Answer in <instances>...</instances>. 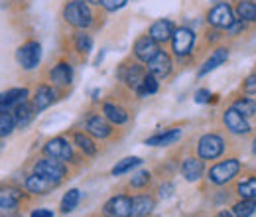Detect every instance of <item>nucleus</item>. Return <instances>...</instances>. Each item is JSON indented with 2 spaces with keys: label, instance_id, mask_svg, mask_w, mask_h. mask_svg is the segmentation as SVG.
<instances>
[{
  "label": "nucleus",
  "instance_id": "f257e3e1",
  "mask_svg": "<svg viewBox=\"0 0 256 217\" xmlns=\"http://www.w3.org/2000/svg\"><path fill=\"white\" fill-rule=\"evenodd\" d=\"M62 16H64V20L69 26H73L77 30H87L95 22L93 6L87 4V2H83V0H67Z\"/></svg>",
  "mask_w": 256,
  "mask_h": 217
},
{
  "label": "nucleus",
  "instance_id": "f03ea898",
  "mask_svg": "<svg viewBox=\"0 0 256 217\" xmlns=\"http://www.w3.org/2000/svg\"><path fill=\"white\" fill-rule=\"evenodd\" d=\"M195 40H197V36H195V32H193L192 28H188V26H178V28L174 30L172 40H170V42H172V54H174L176 58H180V60L192 56Z\"/></svg>",
  "mask_w": 256,
  "mask_h": 217
},
{
  "label": "nucleus",
  "instance_id": "7ed1b4c3",
  "mask_svg": "<svg viewBox=\"0 0 256 217\" xmlns=\"http://www.w3.org/2000/svg\"><path fill=\"white\" fill-rule=\"evenodd\" d=\"M234 20H236V12L234 6H230L228 2H219L211 6L207 12V24L215 30H228Z\"/></svg>",
  "mask_w": 256,
  "mask_h": 217
},
{
  "label": "nucleus",
  "instance_id": "20e7f679",
  "mask_svg": "<svg viewBox=\"0 0 256 217\" xmlns=\"http://www.w3.org/2000/svg\"><path fill=\"white\" fill-rule=\"evenodd\" d=\"M240 170V160L236 158H228V160H223L215 166L209 168V182L215 184V186H223L226 182H230Z\"/></svg>",
  "mask_w": 256,
  "mask_h": 217
},
{
  "label": "nucleus",
  "instance_id": "39448f33",
  "mask_svg": "<svg viewBox=\"0 0 256 217\" xmlns=\"http://www.w3.org/2000/svg\"><path fill=\"white\" fill-rule=\"evenodd\" d=\"M16 62L20 63V67L26 69V71L36 69L40 65V62H42V44L36 42V40H30V42L22 44L16 50Z\"/></svg>",
  "mask_w": 256,
  "mask_h": 217
},
{
  "label": "nucleus",
  "instance_id": "423d86ee",
  "mask_svg": "<svg viewBox=\"0 0 256 217\" xmlns=\"http://www.w3.org/2000/svg\"><path fill=\"white\" fill-rule=\"evenodd\" d=\"M224 152V138L221 134H203L197 142V154L203 160H215Z\"/></svg>",
  "mask_w": 256,
  "mask_h": 217
},
{
  "label": "nucleus",
  "instance_id": "0eeeda50",
  "mask_svg": "<svg viewBox=\"0 0 256 217\" xmlns=\"http://www.w3.org/2000/svg\"><path fill=\"white\" fill-rule=\"evenodd\" d=\"M146 75H148V67L140 65V63H122L120 69H118L120 81L126 85L128 89H132V91H136L142 85Z\"/></svg>",
  "mask_w": 256,
  "mask_h": 217
},
{
  "label": "nucleus",
  "instance_id": "6e6552de",
  "mask_svg": "<svg viewBox=\"0 0 256 217\" xmlns=\"http://www.w3.org/2000/svg\"><path fill=\"white\" fill-rule=\"evenodd\" d=\"M34 172H38V174H42V176H46L50 180H56V182H62L67 176V168H65L64 162L58 160V158H52V156L50 158H42L40 162H36Z\"/></svg>",
  "mask_w": 256,
  "mask_h": 217
},
{
  "label": "nucleus",
  "instance_id": "1a4fd4ad",
  "mask_svg": "<svg viewBox=\"0 0 256 217\" xmlns=\"http://www.w3.org/2000/svg\"><path fill=\"white\" fill-rule=\"evenodd\" d=\"M158 52H160V44H158L150 34L140 36V38L134 42V46H132V54H134V58L140 63H148Z\"/></svg>",
  "mask_w": 256,
  "mask_h": 217
},
{
  "label": "nucleus",
  "instance_id": "9d476101",
  "mask_svg": "<svg viewBox=\"0 0 256 217\" xmlns=\"http://www.w3.org/2000/svg\"><path fill=\"white\" fill-rule=\"evenodd\" d=\"M223 124L226 126V130H228L230 134H236V136H242V134H248V132H250V123H248V119H246L242 113H238L234 107L224 109Z\"/></svg>",
  "mask_w": 256,
  "mask_h": 217
},
{
  "label": "nucleus",
  "instance_id": "9b49d317",
  "mask_svg": "<svg viewBox=\"0 0 256 217\" xmlns=\"http://www.w3.org/2000/svg\"><path fill=\"white\" fill-rule=\"evenodd\" d=\"M102 213L104 217H132V197H128V195L110 197L104 203Z\"/></svg>",
  "mask_w": 256,
  "mask_h": 217
},
{
  "label": "nucleus",
  "instance_id": "f8f14e48",
  "mask_svg": "<svg viewBox=\"0 0 256 217\" xmlns=\"http://www.w3.org/2000/svg\"><path fill=\"white\" fill-rule=\"evenodd\" d=\"M146 67H148V71H150L154 77L166 79V77H170V73H172V69H174V60H172V56H170L168 52L160 50L150 62L146 63Z\"/></svg>",
  "mask_w": 256,
  "mask_h": 217
},
{
  "label": "nucleus",
  "instance_id": "ddd939ff",
  "mask_svg": "<svg viewBox=\"0 0 256 217\" xmlns=\"http://www.w3.org/2000/svg\"><path fill=\"white\" fill-rule=\"evenodd\" d=\"M28 97H30V91L26 87H16L0 93V113H12L18 105L28 101Z\"/></svg>",
  "mask_w": 256,
  "mask_h": 217
},
{
  "label": "nucleus",
  "instance_id": "4468645a",
  "mask_svg": "<svg viewBox=\"0 0 256 217\" xmlns=\"http://www.w3.org/2000/svg\"><path fill=\"white\" fill-rule=\"evenodd\" d=\"M56 99H58V89H56V85L42 83V85H38L36 91H34L32 103H34V107H36V111L42 113V111H46L48 107H52V105L56 103Z\"/></svg>",
  "mask_w": 256,
  "mask_h": 217
},
{
  "label": "nucleus",
  "instance_id": "2eb2a0df",
  "mask_svg": "<svg viewBox=\"0 0 256 217\" xmlns=\"http://www.w3.org/2000/svg\"><path fill=\"white\" fill-rule=\"evenodd\" d=\"M230 58V50L226 48V46H219V48H215L213 52H211V56L203 62V65L197 69V77H203V75H207V73H211V71H215L217 67H221L223 63H226V60Z\"/></svg>",
  "mask_w": 256,
  "mask_h": 217
},
{
  "label": "nucleus",
  "instance_id": "dca6fc26",
  "mask_svg": "<svg viewBox=\"0 0 256 217\" xmlns=\"http://www.w3.org/2000/svg\"><path fill=\"white\" fill-rule=\"evenodd\" d=\"M44 150H46L48 156L58 158V160H62V162H71V160H73V148H71V144H69L65 138H62V136L48 140V144L44 146Z\"/></svg>",
  "mask_w": 256,
  "mask_h": 217
},
{
  "label": "nucleus",
  "instance_id": "f3484780",
  "mask_svg": "<svg viewBox=\"0 0 256 217\" xmlns=\"http://www.w3.org/2000/svg\"><path fill=\"white\" fill-rule=\"evenodd\" d=\"M50 81L56 85V87H69L73 83V67L67 62L56 63L52 69H50Z\"/></svg>",
  "mask_w": 256,
  "mask_h": 217
},
{
  "label": "nucleus",
  "instance_id": "a211bd4d",
  "mask_svg": "<svg viewBox=\"0 0 256 217\" xmlns=\"http://www.w3.org/2000/svg\"><path fill=\"white\" fill-rule=\"evenodd\" d=\"M174 30H176V24H174L170 18H160V20L152 22V26L148 28V34H150L158 44H166V42L172 40Z\"/></svg>",
  "mask_w": 256,
  "mask_h": 217
},
{
  "label": "nucleus",
  "instance_id": "6ab92c4d",
  "mask_svg": "<svg viewBox=\"0 0 256 217\" xmlns=\"http://www.w3.org/2000/svg\"><path fill=\"white\" fill-rule=\"evenodd\" d=\"M58 184H60V182L50 180V178H46V176L34 172L32 176H28V180H26V189H28L30 193L44 195V193H50L54 187H58Z\"/></svg>",
  "mask_w": 256,
  "mask_h": 217
},
{
  "label": "nucleus",
  "instance_id": "aec40b11",
  "mask_svg": "<svg viewBox=\"0 0 256 217\" xmlns=\"http://www.w3.org/2000/svg\"><path fill=\"white\" fill-rule=\"evenodd\" d=\"M182 174L188 182H197L205 174V164L203 158H186L182 164Z\"/></svg>",
  "mask_w": 256,
  "mask_h": 217
},
{
  "label": "nucleus",
  "instance_id": "412c9836",
  "mask_svg": "<svg viewBox=\"0 0 256 217\" xmlns=\"http://www.w3.org/2000/svg\"><path fill=\"white\" fill-rule=\"evenodd\" d=\"M85 128H87L89 134H93V136H96V138H108L110 132H112V128H110L108 121H104V119L98 117V115L89 117L87 123H85Z\"/></svg>",
  "mask_w": 256,
  "mask_h": 217
},
{
  "label": "nucleus",
  "instance_id": "4be33fe9",
  "mask_svg": "<svg viewBox=\"0 0 256 217\" xmlns=\"http://www.w3.org/2000/svg\"><path fill=\"white\" fill-rule=\"evenodd\" d=\"M14 121H16V126L18 128H26L28 124L34 121V117H36V107H34V103H30V101H24L22 105H18L14 111Z\"/></svg>",
  "mask_w": 256,
  "mask_h": 217
},
{
  "label": "nucleus",
  "instance_id": "5701e85b",
  "mask_svg": "<svg viewBox=\"0 0 256 217\" xmlns=\"http://www.w3.org/2000/svg\"><path fill=\"white\" fill-rule=\"evenodd\" d=\"M180 138H182V128H170V130H164L160 134L146 138V144L148 146H170V144H176Z\"/></svg>",
  "mask_w": 256,
  "mask_h": 217
},
{
  "label": "nucleus",
  "instance_id": "b1692460",
  "mask_svg": "<svg viewBox=\"0 0 256 217\" xmlns=\"http://www.w3.org/2000/svg\"><path fill=\"white\" fill-rule=\"evenodd\" d=\"M22 199V191L16 187L0 189V211H14Z\"/></svg>",
  "mask_w": 256,
  "mask_h": 217
},
{
  "label": "nucleus",
  "instance_id": "393cba45",
  "mask_svg": "<svg viewBox=\"0 0 256 217\" xmlns=\"http://www.w3.org/2000/svg\"><path fill=\"white\" fill-rule=\"evenodd\" d=\"M102 115L112 124H124L128 121L126 109L120 105H114V103H102Z\"/></svg>",
  "mask_w": 256,
  "mask_h": 217
},
{
  "label": "nucleus",
  "instance_id": "a878e982",
  "mask_svg": "<svg viewBox=\"0 0 256 217\" xmlns=\"http://www.w3.org/2000/svg\"><path fill=\"white\" fill-rule=\"evenodd\" d=\"M156 207V201L150 195H136L132 197V217H146L150 215Z\"/></svg>",
  "mask_w": 256,
  "mask_h": 217
},
{
  "label": "nucleus",
  "instance_id": "bb28decb",
  "mask_svg": "<svg viewBox=\"0 0 256 217\" xmlns=\"http://www.w3.org/2000/svg\"><path fill=\"white\" fill-rule=\"evenodd\" d=\"M234 12L240 20L248 24H256V0H236Z\"/></svg>",
  "mask_w": 256,
  "mask_h": 217
},
{
  "label": "nucleus",
  "instance_id": "cd10ccee",
  "mask_svg": "<svg viewBox=\"0 0 256 217\" xmlns=\"http://www.w3.org/2000/svg\"><path fill=\"white\" fill-rule=\"evenodd\" d=\"M230 107H234V109H236L238 113H242L246 119H250V117H254L256 115V101L250 97V95H242V97L234 99Z\"/></svg>",
  "mask_w": 256,
  "mask_h": 217
},
{
  "label": "nucleus",
  "instance_id": "c85d7f7f",
  "mask_svg": "<svg viewBox=\"0 0 256 217\" xmlns=\"http://www.w3.org/2000/svg\"><path fill=\"white\" fill-rule=\"evenodd\" d=\"M158 89H160V81H158V77H154V75L148 71L146 79L142 81V85H140L134 93L138 95L140 99H146V97H152V95L158 93Z\"/></svg>",
  "mask_w": 256,
  "mask_h": 217
},
{
  "label": "nucleus",
  "instance_id": "c756f323",
  "mask_svg": "<svg viewBox=\"0 0 256 217\" xmlns=\"http://www.w3.org/2000/svg\"><path fill=\"white\" fill-rule=\"evenodd\" d=\"M73 46H75V50L79 52V54H89L91 50H93V38L87 34V32H77L75 36H73Z\"/></svg>",
  "mask_w": 256,
  "mask_h": 217
},
{
  "label": "nucleus",
  "instance_id": "7c9ffc66",
  "mask_svg": "<svg viewBox=\"0 0 256 217\" xmlns=\"http://www.w3.org/2000/svg\"><path fill=\"white\" fill-rule=\"evenodd\" d=\"M142 164V158H138V156H128L124 160H120L114 168H112V176H122V174H126L130 170H134L136 166H140Z\"/></svg>",
  "mask_w": 256,
  "mask_h": 217
},
{
  "label": "nucleus",
  "instance_id": "2f4dec72",
  "mask_svg": "<svg viewBox=\"0 0 256 217\" xmlns=\"http://www.w3.org/2000/svg\"><path fill=\"white\" fill-rule=\"evenodd\" d=\"M73 140H75V144H77V146H79V148H81L87 156L96 154V146H95V142L89 138V134H85V132H75Z\"/></svg>",
  "mask_w": 256,
  "mask_h": 217
},
{
  "label": "nucleus",
  "instance_id": "473e14b6",
  "mask_svg": "<svg viewBox=\"0 0 256 217\" xmlns=\"http://www.w3.org/2000/svg\"><path fill=\"white\" fill-rule=\"evenodd\" d=\"M236 193L240 195V199H256V178L242 180L236 187Z\"/></svg>",
  "mask_w": 256,
  "mask_h": 217
},
{
  "label": "nucleus",
  "instance_id": "72a5a7b5",
  "mask_svg": "<svg viewBox=\"0 0 256 217\" xmlns=\"http://www.w3.org/2000/svg\"><path fill=\"white\" fill-rule=\"evenodd\" d=\"M79 199H81V191L79 189H69L62 199V213H71L77 207Z\"/></svg>",
  "mask_w": 256,
  "mask_h": 217
},
{
  "label": "nucleus",
  "instance_id": "f704fd0d",
  "mask_svg": "<svg viewBox=\"0 0 256 217\" xmlns=\"http://www.w3.org/2000/svg\"><path fill=\"white\" fill-rule=\"evenodd\" d=\"M254 211H256V199H240L232 207V213L236 217H250Z\"/></svg>",
  "mask_w": 256,
  "mask_h": 217
},
{
  "label": "nucleus",
  "instance_id": "c9c22d12",
  "mask_svg": "<svg viewBox=\"0 0 256 217\" xmlns=\"http://www.w3.org/2000/svg\"><path fill=\"white\" fill-rule=\"evenodd\" d=\"M14 128H16L14 115H10V113H0V138H6L8 134H12Z\"/></svg>",
  "mask_w": 256,
  "mask_h": 217
},
{
  "label": "nucleus",
  "instance_id": "e433bc0d",
  "mask_svg": "<svg viewBox=\"0 0 256 217\" xmlns=\"http://www.w3.org/2000/svg\"><path fill=\"white\" fill-rule=\"evenodd\" d=\"M150 180H152V174L148 172V170H140L138 174H134L132 176V180H130V186L132 187H144L150 184Z\"/></svg>",
  "mask_w": 256,
  "mask_h": 217
},
{
  "label": "nucleus",
  "instance_id": "4c0bfd02",
  "mask_svg": "<svg viewBox=\"0 0 256 217\" xmlns=\"http://www.w3.org/2000/svg\"><path fill=\"white\" fill-rule=\"evenodd\" d=\"M242 93L250 95V97H254L256 95V71L254 73H250V75L242 81Z\"/></svg>",
  "mask_w": 256,
  "mask_h": 217
},
{
  "label": "nucleus",
  "instance_id": "58836bf2",
  "mask_svg": "<svg viewBox=\"0 0 256 217\" xmlns=\"http://www.w3.org/2000/svg\"><path fill=\"white\" fill-rule=\"evenodd\" d=\"M244 30H248V22H244V20H240L238 16H236V20L230 24V28L226 30L228 36H238V34H242Z\"/></svg>",
  "mask_w": 256,
  "mask_h": 217
},
{
  "label": "nucleus",
  "instance_id": "ea45409f",
  "mask_svg": "<svg viewBox=\"0 0 256 217\" xmlns=\"http://www.w3.org/2000/svg\"><path fill=\"white\" fill-rule=\"evenodd\" d=\"M128 0H100V6L106 10V12H116L120 8L126 6Z\"/></svg>",
  "mask_w": 256,
  "mask_h": 217
},
{
  "label": "nucleus",
  "instance_id": "a19ab883",
  "mask_svg": "<svg viewBox=\"0 0 256 217\" xmlns=\"http://www.w3.org/2000/svg\"><path fill=\"white\" fill-rule=\"evenodd\" d=\"M213 97H215V95L211 93L209 89H199V91H195V97H193V99H195L197 105H205V103H211Z\"/></svg>",
  "mask_w": 256,
  "mask_h": 217
},
{
  "label": "nucleus",
  "instance_id": "79ce46f5",
  "mask_svg": "<svg viewBox=\"0 0 256 217\" xmlns=\"http://www.w3.org/2000/svg\"><path fill=\"white\" fill-rule=\"evenodd\" d=\"M32 217H54V211H50V209H36V211H32Z\"/></svg>",
  "mask_w": 256,
  "mask_h": 217
},
{
  "label": "nucleus",
  "instance_id": "37998d69",
  "mask_svg": "<svg viewBox=\"0 0 256 217\" xmlns=\"http://www.w3.org/2000/svg\"><path fill=\"white\" fill-rule=\"evenodd\" d=\"M215 217H236L234 215V213H230V211H226V209H224V211H221V213H217V215Z\"/></svg>",
  "mask_w": 256,
  "mask_h": 217
},
{
  "label": "nucleus",
  "instance_id": "c03bdc74",
  "mask_svg": "<svg viewBox=\"0 0 256 217\" xmlns=\"http://www.w3.org/2000/svg\"><path fill=\"white\" fill-rule=\"evenodd\" d=\"M172 189H174V187H172V186L162 187V195H170V193H172Z\"/></svg>",
  "mask_w": 256,
  "mask_h": 217
},
{
  "label": "nucleus",
  "instance_id": "a18cd8bd",
  "mask_svg": "<svg viewBox=\"0 0 256 217\" xmlns=\"http://www.w3.org/2000/svg\"><path fill=\"white\" fill-rule=\"evenodd\" d=\"M83 2H87L91 6H100V0H83Z\"/></svg>",
  "mask_w": 256,
  "mask_h": 217
},
{
  "label": "nucleus",
  "instance_id": "49530a36",
  "mask_svg": "<svg viewBox=\"0 0 256 217\" xmlns=\"http://www.w3.org/2000/svg\"><path fill=\"white\" fill-rule=\"evenodd\" d=\"M252 154H256V138L252 140Z\"/></svg>",
  "mask_w": 256,
  "mask_h": 217
}]
</instances>
